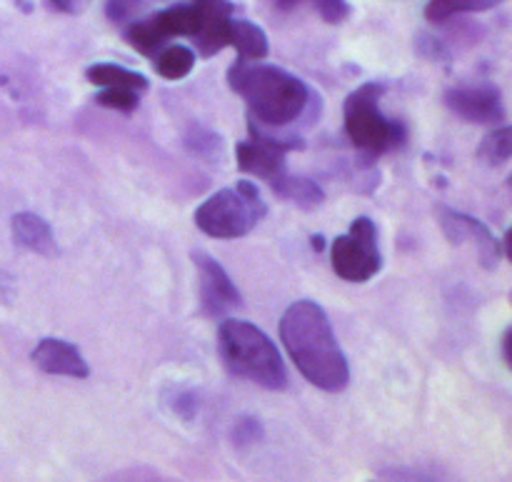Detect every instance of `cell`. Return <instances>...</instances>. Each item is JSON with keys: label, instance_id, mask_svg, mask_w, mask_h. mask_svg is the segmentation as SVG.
I'll return each instance as SVG.
<instances>
[{"label": "cell", "instance_id": "6da1fadb", "mask_svg": "<svg viewBox=\"0 0 512 482\" xmlns=\"http://www.w3.org/2000/svg\"><path fill=\"white\" fill-rule=\"evenodd\" d=\"M280 340L308 383L325 393H340L350 383V368L335 340L328 315L313 300H298L280 320Z\"/></svg>", "mask_w": 512, "mask_h": 482}, {"label": "cell", "instance_id": "7a4b0ae2", "mask_svg": "<svg viewBox=\"0 0 512 482\" xmlns=\"http://www.w3.org/2000/svg\"><path fill=\"white\" fill-rule=\"evenodd\" d=\"M228 83L250 110V118L265 128H283L303 115L310 103V90L298 75L275 65L238 63L228 70Z\"/></svg>", "mask_w": 512, "mask_h": 482}, {"label": "cell", "instance_id": "3957f363", "mask_svg": "<svg viewBox=\"0 0 512 482\" xmlns=\"http://www.w3.org/2000/svg\"><path fill=\"white\" fill-rule=\"evenodd\" d=\"M220 353L230 373L268 390L288 388V370L273 340L248 320L225 318L218 330Z\"/></svg>", "mask_w": 512, "mask_h": 482}, {"label": "cell", "instance_id": "277c9868", "mask_svg": "<svg viewBox=\"0 0 512 482\" xmlns=\"http://www.w3.org/2000/svg\"><path fill=\"white\" fill-rule=\"evenodd\" d=\"M268 215L260 188L253 180H240L235 188H223L210 195L195 210V225L218 240H235L248 235Z\"/></svg>", "mask_w": 512, "mask_h": 482}, {"label": "cell", "instance_id": "5b68a950", "mask_svg": "<svg viewBox=\"0 0 512 482\" xmlns=\"http://www.w3.org/2000/svg\"><path fill=\"white\" fill-rule=\"evenodd\" d=\"M383 83H365L345 98L343 118L350 143L365 155H383L405 143V128L380 110Z\"/></svg>", "mask_w": 512, "mask_h": 482}, {"label": "cell", "instance_id": "8992f818", "mask_svg": "<svg viewBox=\"0 0 512 482\" xmlns=\"http://www.w3.org/2000/svg\"><path fill=\"white\" fill-rule=\"evenodd\" d=\"M330 265L348 283H368L380 273L383 255L378 248V225L368 215L355 218L348 233L330 243Z\"/></svg>", "mask_w": 512, "mask_h": 482}, {"label": "cell", "instance_id": "52a82bcc", "mask_svg": "<svg viewBox=\"0 0 512 482\" xmlns=\"http://www.w3.org/2000/svg\"><path fill=\"white\" fill-rule=\"evenodd\" d=\"M248 130L250 140L248 143H240L238 150H235L238 153V168L270 185L285 173V153L300 150L303 143H300V138H293V135L280 138V135L265 133L263 125L255 123L253 118H250Z\"/></svg>", "mask_w": 512, "mask_h": 482}, {"label": "cell", "instance_id": "ba28073f", "mask_svg": "<svg viewBox=\"0 0 512 482\" xmlns=\"http://www.w3.org/2000/svg\"><path fill=\"white\" fill-rule=\"evenodd\" d=\"M200 30V10L198 5H173L168 10H160L153 18L138 20L128 28L125 38L133 45L138 53L153 55L160 45L168 38H178V35H188L195 38Z\"/></svg>", "mask_w": 512, "mask_h": 482}, {"label": "cell", "instance_id": "9c48e42d", "mask_svg": "<svg viewBox=\"0 0 512 482\" xmlns=\"http://www.w3.org/2000/svg\"><path fill=\"white\" fill-rule=\"evenodd\" d=\"M193 263L198 268L200 278V303L210 318H223V315L233 313L243 305L240 290L225 273L223 265L213 258V255L203 253V250H193Z\"/></svg>", "mask_w": 512, "mask_h": 482}, {"label": "cell", "instance_id": "30bf717a", "mask_svg": "<svg viewBox=\"0 0 512 482\" xmlns=\"http://www.w3.org/2000/svg\"><path fill=\"white\" fill-rule=\"evenodd\" d=\"M445 105L468 123H500L505 120L503 95L495 85L480 88H453L445 93Z\"/></svg>", "mask_w": 512, "mask_h": 482}, {"label": "cell", "instance_id": "8fae6325", "mask_svg": "<svg viewBox=\"0 0 512 482\" xmlns=\"http://www.w3.org/2000/svg\"><path fill=\"white\" fill-rule=\"evenodd\" d=\"M440 223H443L445 235L450 238V243H463V240L473 238V243L478 245V255L483 268H495L503 258V243L490 233V228L485 223H480L478 218H470V215L458 213V210L443 208L440 213Z\"/></svg>", "mask_w": 512, "mask_h": 482}, {"label": "cell", "instance_id": "7c38bea8", "mask_svg": "<svg viewBox=\"0 0 512 482\" xmlns=\"http://www.w3.org/2000/svg\"><path fill=\"white\" fill-rule=\"evenodd\" d=\"M200 10V30L195 33V45L205 58L230 48V23H233V3L230 0H193Z\"/></svg>", "mask_w": 512, "mask_h": 482}, {"label": "cell", "instance_id": "4fadbf2b", "mask_svg": "<svg viewBox=\"0 0 512 482\" xmlns=\"http://www.w3.org/2000/svg\"><path fill=\"white\" fill-rule=\"evenodd\" d=\"M33 363L48 375H63V378L85 380L90 375L88 363L75 345L60 338H43L33 350Z\"/></svg>", "mask_w": 512, "mask_h": 482}, {"label": "cell", "instance_id": "5bb4252c", "mask_svg": "<svg viewBox=\"0 0 512 482\" xmlns=\"http://www.w3.org/2000/svg\"><path fill=\"white\" fill-rule=\"evenodd\" d=\"M10 228H13V238L18 240V245L28 248L30 253L45 255V258L58 255V245H55L53 230H50V225L45 223L40 215L35 213L13 215Z\"/></svg>", "mask_w": 512, "mask_h": 482}, {"label": "cell", "instance_id": "9a60e30c", "mask_svg": "<svg viewBox=\"0 0 512 482\" xmlns=\"http://www.w3.org/2000/svg\"><path fill=\"white\" fill-rule=\"evenodd\" d=\"M230 48L238 50V60L255 63L268 55V35L263 28L250 20H235L230 23Z\"/></svg>", "mask_w": 512, "mask_h": 482}, {"label": "cell", "instance_id": "2e32d148", "mask_svg": "<svg viewBox=\"0 0 512 482\" xmlns=\"http://www.w3.org/2000/svg\"><path fill=\"white\" fill-rule=\"evenodd\" d=\"M270 188H273L280 198L290 200V203L300 205V208H305V210L318 208V205L325 200L323 188H320L315 180L298 178V175L283 173L278 180H273V183H270Z\"/></svg>", "mask_w": 512, "mask_h": 482}, {"label": "cell", "instance_id": "e0dca14e", "mask_svg": "<svg viewBox=\"0 0 512 482\" xmlns=\"http://www.w3.org/2000/svg\"><path fill=\"white\" fill-rule=\"evenodd\" d=\"M85 78L93 85H100V88H133L138 93L148 88V78L143 73H133V70L120 68V65L113 63L90 65L85 70Z\"/></svg>", "mask_w": 512, "mask_h": 482}, {"label": "cell", "instance_id": "ac0fdd59", "mask_svg": "<svg viewBox=\"0 0 512 482\" xmlns=\"http://www.w3.org/2000/svg\"><path fill=\"white\" fill-rule=\"evenodd\" d=\"M195 68V53L185 45H168L155 55V73L165 80H180Z\"/></svg>", "mask_w": 512, "mask_h": 482}, {"label": "cell", "instance_id": "d6986e66", "mask_svg": "<svg viewBox=\"0 0 512 482\" xmlns=\"http://www.w3.org/2000/svg\"><path fill=\"white\" fill-rule=\"evenodd\" d=\"M500 3H505V0H430L425 5V18L430 23H445L455 15L480 13V10H490Z\"/></svg>", "mask_w": 512, "mask_h": 482}, {"label": "cell", "instance_id": "ffe728a7", "mask_svg": "<svg viewBox=\"0 0 512 482\" xmlns=\"http://www.w3.org/2000/svg\"><path fill=\"white\" fill-rule=\"evenodd\" d=\"M510 153H512V130L508 125L493 130V133L483 140V145H480L478 150L480 160L488 165H505L510 160Z\"/></svg>", "mask_w": 512, "mask_h": 482}, {"label": "cell", "instance_id": "44dd1931", "mask_svg": "<svg viewBox=\"0 0 512 482\" xmlns=\"http://www.w3.org/2000/svg\"><path fill=\"white\" fill-rule=\"evenodd\" d=\"M280 10H293L298 5H310V8L318 10L320 18L325 23H343L350 15V5L345 0H275Z\"/></svg>", "mask_w": 512, "mask_h": 482}, {"label": "cell", "instance_id": "7402d4cb", "mask_svg": "<svg viewBox=\"0 0 512 482\" xmlns=\"http://www.w3.org/2000/svg\"><path fill=\"white\" fill-rule=\"evenodd\" d=\"M95 103L103 105V108L130 113V110L138 108L140 98H138V90L133 88H103L98 95H95Z\"/></svg>", "mask_w": 512, "mask_h": 482}, {"label": "cell", "instance_id": "603a6c76", "mask_svg": "<svg viewBox=\"0 0 512 482\" xmlns=\"http://www.w3.org/2000/svg\"><path fill=\"white\" fill-rule=\"evenodd\" d=\"M230 435H233V443L238 445V448H245V445H253L258 443V440H263V425H260L258 418L245 415V418L235 420Z\"/></svg>", "mask_w": 512, "mask_h": 482}, {"label": "cell", "instance_id": "cb8c5ba5", "mask_svg": "<svg viewBox=\"0 0 512 482\" xmlns=\"http://www.w3.org/2000/svg\"><path fill=\"white\" fill-rule=\"evenodd\" d=\"M143 3L145 0H105V15L113 23H128L143 8Z\"/></svg>", "mask_w": 512, "mask_h": 482}, {"label": "cell", "instance_id": "d4e9b609", "mask_svg": "<svg viewBox=\"0 0 512 482\" xmlns=\"http://www.w3.org/2000/svg\"><path fill=\"white\" fill-rule=\"evenodd\" d=\"M195 408H198V400H195L193 393H178L173 400V410L180 415V418L190 420L195 415Z\"/></svg>", "mask_w": 512, "mask_h": 482}, {"label": "cell", "instance_id": "484cf974", "mask_svg": "<svg viewBox=\"0 0 512 482\" xmlns=\"http://www.w3.org/2000/svg\"><path fill=\"white\" fill-rule=\"evenodd\" d=\"M50 3H53L58 10H63V13L78 15V13H83L85 8H88L90 0H50Z\"/></svg>", "mask_w": 512, "mask_h": 482}, {"label": "cell", "instance_id": "4316f807", "mask_svg": "<svg viewBox=\"0 0 512 482\" xmlns=\"http://www.w3.org/2000/svg\"><path fill=\"white\" fill-rule=\"evenodd\" d=\"M15 298V283H13V275L3 273L0 270V303H10Z\"/></svg>", "mask_w": 512, "mask_h": 482}, {"label": "cell", "instance_id": "83f0119b", "mask_svg": "<svg viewBox=\"0 0 512 482\" xmlns=\"http://www.w3.org/2000/svg\"><path fill=\"white\" fill-rule=\"evenodd\" d=\"M503 360H505V365L510 368V330H505V335H503Z\"/></svg>", "mask_w": 512, "mask_h": 482}]
</instances>
